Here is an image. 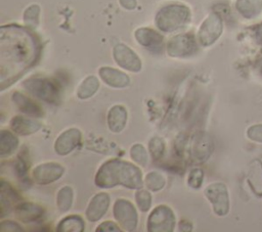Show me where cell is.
Instances as JSON below:
<instances>
[{
  "instance_id": "3957f363",
  "label": "cell",
  "mask_w": 262,
  "mask_h": 232,
  "mask_svg": "<svg viewBox=\"0 0 262 232\" xmlns=\"http://www.w3.org/2000/svg\"><path fill=\"white\" fill-rule=\"evenodd\" d=\"M222 33V20L219 15L213 13L202 24L199 31V40L204 46L213 44Z\"/></svg>"
},
{
  "instance_id": "ba28073f",
  "label": "cell",
  "mask_w": 262,
  "mask_h": 232,
  "mask_svg": "<svg viewBox=\"0 0 262 232\" xmlns=\"http://www.w3.org/2000/svg\"><path fill=\"white\" fill-rule=\"evenodd\" d=\"M247 136L250 140L262 143V124H255L248 128Z\"/></svg>"
},
{
  "instance_id": "277c9868",
  "label": "cell",
  "mask_w": 262,
  "mask_h": 232,
  "mask_svg": "<svg viewBox=\"0 0 262 232\" xmlns=\"http://www.w3.org/2000/svg\"><path fill=\"white\" fill-rule=\"evenodd\" d=\"M235 7L245 18L252 19L262 13V0H236Z\"/></svg>"
},
{
  "instance_id": "52a82bcc",
  "label": "cell",
  "mask_w": 262,
  "mask_h": 232,
  "mask_svg": "<svg viewBox=\"0 0 262 232\" xmlns=\"http://www.w3.org/2000/svg\"><path fill=\"white\" fill-rule=\"evenodd\" d=\"M13 99L17 103V105L21 108L23 111H26L27 113L36 114L35 112L38 111V107L35 105V103H32L28 98L24 97V95L19 93H14Z\"/></svg>"
},
{
  "instance_id": "8992f818",
  "label": "cell",
  "mask_w": 262,
  "mask_h": 232,
  "mask_svg": "<svg viewBox=\"0 0 262 232\" xmlns=\"http://www.w3.org/2000/svg\"><path fill=\"white\" fill-rule=\"evenodd\" d=\"M38 124H34L30 120H26L23 118H15L12 122L13 130L20 134H28L30 132H34L38 129Z\"/></svg>"
},
{
  "instance_id": "9c48e42d",
  "label": "cell",
  "mask_w": 262,
  "mask_h": 232,
  "mask_svg": "<svg viewBox=\"0 0 262 232\" xmlns=\"http://www.w3.org/2000/svg\"><path fill=\"white\" fill-rule=\"evenodd\" d=\"M137 201H138V205L143 210V203L145 204L146 208H148L149 206V201H150V197L148 195V193H146L145 191H141L140 193H138L137 195Z\"/></svg>"
},
{
  "instance_id": "6da1fadb",
  "label": "cell",
  "mask_w": 262,
  "mask_h": 232,
  "mask_svg": "<svg viewBox=\"0 0 262 232\" xmlns=\"http://www.w3.org/2000/svg\"><path fill=\"white\" fill-rule=\"evenodd\" d=\"M187 10L181 6H169L162 9L158 15V26L160 29L170 32L181 27L187 19Z\"/></svg>"
},
{
  "instance_id": "7a4b0ae2",
  "label": "cell",
  "mask_w": 262,
  "mask_h": 232,
  "mask_svg": "<svg viewBox=\"0 0 262 232\" xmlns=\"http://www.w3.org/2000/svg\"><path fill=\"white\" fill-rule=\"evenodd\" d=\"M206 196L211 201L214 212L218 216H224L229 211V197L227 188L222 183H215L206 189Z\"/></svg>"
},
{
  "instance_id": "30bf717a",
  "label": "cell",
  "mask_w": 262,
  "mask_h": 232,
  "mask_svg": "<svg viewBox=\"0 0 262 232\" xmlns=\"http://www.w3.org/2000/svg\"><path fill=\"white\" fill-rule=\"evenodd\" d=\"M256 37H257V40H258L259 44L262 45V24H261V25L258 27V29H257Z\"/></svg>"
},
{
  "instance_id": "5b68a950",
  "label": "cell",
  "mask_w": 262,
  "mask_h": 232,
  "mask_svg": "<svg viewBox=\"0 0 262 232\" xmlns=\"http://www.w3.org/2000/svg\"><path fill=\"white\" fill-rule=\"evenodd\" d=\"M248 182L253 192L258 196H262V163L261 160H254L252 163L249 171Z\"/></svg>"
}]
</instances>
